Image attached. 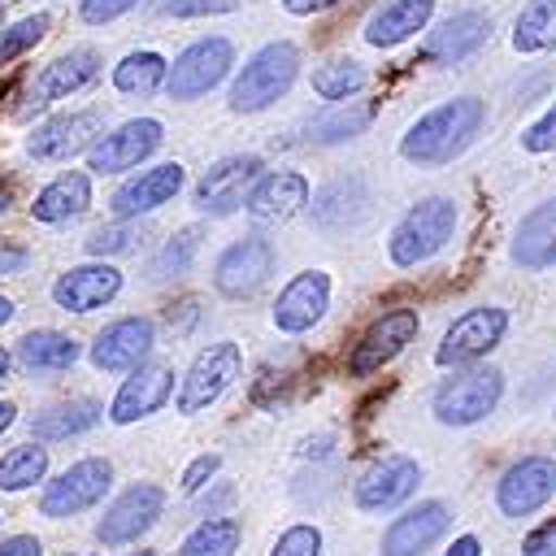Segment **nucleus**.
Segmentation results:
<instances>
[{"label":"nucleus","mask_w":556,"mask_h":556,"mask_svg":"<svg viewBox=\"0 0 556 556\" xmlns=\"http://www.w3.org/2000/svg\"><path fill=\"white\" fill-rule=\"evenodd\" d=\"M9 365H13V356H9V352H4V348H0V382H4V378H9Z\"/></svg>","instance_id":"nucleus-53"},{"label":"nucleus","mask_w":556,"mask_h":556,"mask_svg":"<svg viewBox=\"0 0 556 556\" xmlns=\"http://www.w3.org/2000/svg\"><path fill=\"white\" fill-rule=\"evenodd\" d=\"M326 308H330V274L326 269H304L278 291L274 326L282 334H304L326 317Z\"/></svg>","instance_id":"nucleus-20"},{"label":"nucleus","mask_w":556,"mask_h":556,"mask_svg":"<svg viewBox=\"0 0 556 556\" xmlns=\"http://www.w3.org/2000/svg\"><path fill=\"white\" fill-rule=\"evenodd\" d=\"M452 526V513L443 500H421L417 508L400 513L387 530H382V556H421L430 552Z\"/></svg>","instance_id":"nucleus-22"},{"label":"nucleus","mask_w":556,"mask_h":556,"mask_svg":"<svg viewBox=\"0 0 556 556\" xmlns=\"http://www.w3.org/2000/svg\"><path fill=\"white\" fill-rule=\"evenodd\" d=\"M239 0H161V13L169 17H208V13H230Z\"/></svg>","instance_id":"nucleus-42"},{"label":"nucleus","mask_w":556,"mask_h":556,"mask_svg":"<svg viewBox=\"0 0 556 556\" xmlns=\"http://www.w3.org/2000/svg\"><path fill=\"white\" fill-rule=\"evenodd\" d=\"M96 78H100V52H96V48H70V52L52 56V61L30 78L26 104H22L17 113L26 117V113H35V109H48V104H56V100L83 91V87L96 83Z\"/></svg>","instance_id":"nucleus-12"},{"label":"nucleus","mask_w":556,"mask_h":556,"mask_svg":"<svg viewBox=\"0 0 556 556\" xmlns=\"http://www.w3.org/2000/svg\"><path fill=\"white\" fill-rule=\"evenodd\" d=\"M165 139V126L156 117H130L117 130H104L87 148V169L91 174H126L139 161H148Z\"/></svg>","instance_id":"nucleus-9"},{"label":"nucleus","mask_w":556,"mask_h":556,"mask_svg":"<svg viewBox=\"0 0 556 556\" xmlns=\"http://www.w3.org/2000/svg\"><path fill=\"white\" fill-rule=\"evenodd\" d=\"M308 204V178L300 169H269L252 182L243 208L256 226H287Z\"/></svg>","instance_id":"nucleus-17"},{"label":"nucleus","mask_w":556,"mask_h":556,"mask_svg":"<svg viewBox=\"0 0 556 556\" xmlns=\"http://www.w3.org/2000/svg\"><path fill=\"white\" fill-rule=\"evenodd\" d=\"M443 556H482V543H478L473 534H460V539H456V543H452Z\"/></svg>","instance_id":"nucleus-49"},{"label":"nucleus","mask_w":556,"mask_h":556,"mask_svg":"<svg viewBox=\"0 0 556 556\" xmlns=\"http://www.w3.org/2000/svg\"><path fill=\"white\" fill-rule=\"evenodd\" d=\"M239 369H243V352H239V343L235 339H222V343H208L191 365H187V374H182V382H178V413H204L208 404H217L230 387H235V378H239Z\"/></svg>","instance_id":"nucleus-5"},{"label":"nucleus","mask_w":556,"mask_h":556,"mask_svg":"<svg viewBox=\"0 0 556 556\" xmlns=\"http://www.w3.org/2000/svg\"><path fill=\"white\" fill-rule=\"evenodd\" d=\"M500 395H504V374L495 365H473L439 382L430 413L439 426H473L486 413H495Z\"/></svg>","instance_id":"nucleus-4"},{"label":"nucleus","mask_w":556,"mask_h":556,"mask_svg":"<svg viewBox=\"0 0 556 556\" xmlns=\"http://www.w3.org/2000/svg\"><path fill=\"white\" fill-rule=\"evenodd\" d=\"M187 182V169L178 161H161V165H148L139 169L135 178H126L117 191H113V213L117 217H139V213H156L161 204H169Z\"/></svg>","instance_id":"nucleus-24"},{"label":"nucleus","mask_w":556,"mask_h":556,"mask_svg":"<svg viewBox=\"0 0 556 556\" xmlns=\"http://www.w3.org/2000/svg\"><path fill=\"white\" fill-rule=\"evenodd\" d=\"M0 556H43V543L35 534H9L0 539Z\"/></svg>","instance_id":"nucleus-46"},{"label":"nucleus","mask_w":556,"mask_h":556,"mask_svg":"<svg viewBox=\"0 0 556 556\" xmlns=\"http://www.w3.org/2000/svg\"><path fill=\"white\" fill-rule=\"evenodd\" d=\"M13 313H17V308H13V300H9V295H0V326H4V321H13Z\"/></svg>","instance_id":"nucleus-52"},{"label":"nucleus","mask_w":556,"mask_h":556,"mask_svg":"<svg viewBox=\"0 0 556 556\" xmlns=\"http://www.w3.org/2000/svg\"><path fill=\"white\" fill-rule=\"evenodd\" d=\"M556 495V460L552 456H521L495 482V504L504 517H530Z\"/></svg>","instance_id":"nucleus-14"},{"label":"nucleus","mask_w":556,"mask_h":556,"mask_svg":"<svg viewBox=\"0 0 556 556\" xmlns=\"http://www.w3.org/2000/svg\"><path fill=\"white\" fill-rule=\"evenodd\" d=\"M165 74H169V61L152 48H139L113 65V87L122 96H152L156 87H165Z\"/></svg>","instance_id":"nucleus-30"},{"label":"nucleus","mask_w":556,"mask_h":556,"mask_svg":"<svg viewBox=\"0 0 556 556\" xmlns=\"http://www.w3.org/2000/svg\"><path fill=\"white\" fill-rule=\"evenodd\" d=\"M195 252H200V230L195 226H187V230H178L156 256H152V265H148V278H178V274H187L191 269V261H195Z\"/></svg>","instance_id":"nucleus-37"},{"label":"nucleus","mask_w":556,"mask_h":556,"mask_svg":"<svg viewBox=\"0 0 556 556\" xmlns=\"http://www.w3.org/2000/svg\"><path fill=\"white\" fill-rule=\"evenodd\" d=\"M87 556H91V552H87Z\"/></svg>","instance_id":"nucleus-57"},{"label":"nucleus","mask_w":556,"mask_h":556,"mask_svg":"<svg viewBox=\"0 0 556 556\" xmlns=\"http://www.w3.org/2000/svg\"><path fill=\"white\" fill-rule=\"evenodd\" d=\"M9 208V187H0V213Z\"/></svg>","instance_id":"nucleus-54"},{"label":"nucleus","mask_w":556,"mask_h":556,"mask_svg":"<svg viewBox=\"0 0 556 556\" xmlns=\"http://www.w3.org/2000/svg\"><path fill=\"white\" fill-rule=\"evenodd\" d=\"M165 317H169V330H191V326H195V317H200V308H195V300H178Z\"/></svg>","instance_id":"nucleus-47"},{"label":"nucleus","mask_w":556,"mask_h":556,"mask_svg":"<svg viewBox=\"0 0 556 556\" xmlns=\"http://www.w3.org/2000/svg\"><path fill=\"white\" fill-rule=\"evenodd\" d=\"M261 178V156L239 152V156H222L217 165L204 169V178L195 182V208L204 217H230L235 208H243L252 182Z\"/></svg>","instance_id":"nucleus-11"},{"label":"nucleus","mask_w":556,"mask_h":556,"mask_svg":"<svg viewBox=\"0 0 556 556\" xmlns=\"http://www.w3.org/2000/svg\"><path fill=\"white\" fill-rule=\"evenodd\" d=\"M104 408L96 400H70V404H56L48 413H39L30 421V434L39 443H56V439H74V434H87L91 426H100Z\"/></svg>","instance_id":"nucleus-29"},{"label":"nucleus","mask_w":556,"mask_h":556,"mask_svg":"<svg viewBox=\"0 0 556 556\" xmlns=\"http://www.w3.org/2000/svg\"><path fill=\"white\" fill-rule=\"evenodd\" d=\"M135 239H139V230L126 226V217H122V222H113V226H100V230L87 239V252H91V256H117V252H130Z\"/></svg>","instance_id":"nucleus-39"},{"label":"nucleus","mask_w":556,"mask_h":556,"mask_svg":"<svg viewBox=\"0 0 556 556\" xmlns=\"http://www.w3.org/2000/svg\"><path fill=\"white\" fill-rule=\"evenodd\" d=\"M104 135V117L96 109H78V113H56L43 126H35V135L26 139V152L35 161H70L78 152H87L96 139Z\"/></svg>","instance_id":"nucleus-16"},{"label":"nucleus","mask_w":556,"mask_h":556,"mask_svg":"<svg viewBox=\"0 0 556 556\" xmlns=\"http://www.w3.org/2000/svg\"><path fill=\"white\" fill-rule=\"evenodd\" d=\"M152 343H156L152 317H117V321H109V326L96 334V343H91V365L104 369V374H130L135 365L148 361Z\"/></svg>","instance_id":"nucleus-19"},{"label":"nucleus","mask_w":556,"mask_h":556,"mask_svg":"<svg viewBox=\"0 0 556 556\" xmlns=\"http://www.w3.org/2000/svg\"><path fill=\"white\" fill-rule=\"evenodd\" d=\"M13 421H17V404H13V400H0V434H4Z\"/></svg>","instance_id":"nucleus-50"},{"label":"nucleus","mask_w":556,"mask_h":556,"mask_svg":"<svg viewBox=\"0 0 556 556\" xmlns=\"http://www.w3.org/2000/svg\"><path fill=\"white\" fill-rule=\"evenodd\" d=\"M139 0H78V17L87 22V26H104V22H113V17H122V13H130Z\"/></svg>","instance_id":"nucleus-43"},{"label":"nucleus","mask_w":556,"mask_h":556,"mask_svg":"<svg viewBox=\"0 0 556 556\" xmlns=\"http://www.w3.org/2000/svg\"><path fill=\"white\" fill-rule=\"evenodd\" d=\"M239 539H243L239 517H208V521H200V526L178 543L174 556H235V552H239Z\"/></svg>","instance_id":"nucleus-33"},{"label":"nucleus","mask_w":556,"mask_h":556,"mask_svg":"<svg viewBox=\"0 0 556 556\" xmlns=\"http://www.w3.org/2000/svg\"><path fill=\"white\" fill-rule=\"evenodd\" d=\"M521 556H556V521H547V526H539L530 539H526V547H521Z\"/></svg>","instance_id":"nucleus-45"},{"label":"nucleus","mask_w":556,"mask_h":556,"mask_svg":"<svg viewBox=\"0 0 556 556\" xmlns=\"http://www.w3.org/2000/svg\"><path fill=\"white\" fill-rule=\"evenodd\" d=\"M421 482V465L413 456H382L374 469L361 473L356 482V508L361 513H387L395 504H404Z\"/></svg>","instance_id":"nucleus-21"},{"label":"nucleus","mask_w":556,"mask_h":556,"mask_svg":"<svg viewBox=\"0 0 556 556\" xmlns=\"http://www.w3.org/2000/svg\"><path fill=\"white\" fill-rule=\"evenodd\" d=\"M43 473H48V447L39 443H22L0 456V491H26L43 482Z\"/></svg>","instance_id":"nucleus-35"},{"label":"nucleus","mask_w":556,"mask_h":556,"mask_svg":"<svg viewBox=\"0 0 556 556\" xmlns=\"http://www.w3.org/2000/svg\"><path fill=\"white\" fill-rule=\"evenodd\" d=\"M122 291V269L109 261H91V265H74L52 282V300L65 313H96L104 308L113 295Z\"/></svg>","instance_id":"nucleus-23"},{"label":"nucleus","mask_w":556,"mask_h":556,"mask_svg":"<svg viewBox=\"0 0 556 556\" xmlns=\"http://www.w3.org/2000/svg\"><path fill=\"white\" fill-rule=\"evenodd\" d=\"M230 65H235V43L226 35L195 39L174 56V65L165 74V96L169 100H195V96L213 91L230 74Z\"/></svg>","instance_id":"nucleus-6"},{"label":"nucleus","mask_w":556,"mask_h":556,"mask_svg":"<svg viewBox=\"0 0 556 556\" xmlns=\"http://www.w3.org/2000/svg\"><path fill=\"white\" fill-rule=\"evenodd\" d=\"M87 204H91V178H87L83 169H65V174H56V178L35 195L30 217H35V222H70V217L87 213Z\"/></svg>","instance_id":"nucleus-28"},{"label":"nucleus","mask_w":556,"mask_h":556,"mask_svg":"<svg viewBox=\"0 0 556 556\" xmlns=\"http://www.w3.org/2000/svg\"><path fill=\"white\" fill-rule=\"evenodd\" d=\"M482 122H486V104L478 96L443 100V104H434L430 113H421L404 130L400 156L413 161V165H447V161H456L478 139Z\"/></svg>","instance_id":"nucleus-1"},{"label":"nucleus","mask_w":556,"mask_h":556,"mask_svg":"<svg viewBox=\"0 0 556 556\" xmlns=\"http://www.w3.org/2000/svg\"><path fill=\"white\" fill-rule=\"evenodd\" d=\"M165 513V491L156 482H135L126 486L109 508L104 517L96 521V539L104 547H122V543H135L139 534H148Z\"/></svg>","instance_id":"nucleus-10"},{"label":"nucleus","mask_w":556,"mask_h":556,"mask_svg":"<svg viewBox=\"0 0 556 556\" xmlns=\"http://www.w3.org/2000/svg\"><path fill=\"white\" fill-rule=\"evenodd\" d=\"M295 74H300V48L295 43L274 39V43L256 48L239 65V74L230 83V96H226L230 113H261V109H269L278 96L291 91Z\"/></svg>","instance_id":"nucleus-2"},{"label":"nucleus","mask_w":556,"mask_h":556,"mask_svg":"<svg viewBox=\"0 0 556 556\" xmlns=\"http://www.w3.org/2000/svg\"><path fill=\"white\" fill-rule=\"evenodd\" d=\"M169 391H174V369L161 365V361H143V365H135L130 378L117 387V395H113V404H109V421H113V426H135V421L161 413L165 400H169Z\"/></svg>","instance_id":"nucleus-18"},{"label":"nucleus","mask_w":556,"mask_h":556,"mask_svg":"<svg viewBox=\"0 0 556 556\" xmlns=\"http://www.w3.org/2000/svg\"><path fill=\"white\" fill-rule=\"evenodd\" d=\"M369 122H374V104H365V100H356V104L334 100V109H326L321 117L308 122V143H343V139H356Z\"/></svg>","instance_id":"nucleus-32"},{"label":"nucleus","mask_w":556,"mask_h":556,"mask_svg":"<svg viewBox=\"0 0 556 556\" xmlns=\"http://www.w3.org/2000/svg\"><path fill=\"white\" fill-rule=\"evenodd\" d=\"M274 274V243L265 235H248L239 243H230L217 265H213V287L226 295V300H248L256 295Z\"/></svg>","instance_id":"nucleus-13"},{"label":"nucleus","mask_w":556,"mask_h":556,"mask_svg":"<svg viewBox=\"0 0 556 556\" xmlns=\"http://www.w3.org/2000/svg\"><path fill=\"white\" fill-rule=\"evenodd\" d=\"M0 4H9V0H0Z\"/></svg>","instance_id":"nucleus-56"},{"label":"nucleus","mask_w":556,"mask_h":556,"mask_svg":"<svg viewBox=\"0 0 556 556\" xmlns=\"http://www.w3.org/2000/svg\"><path fill=\"white\" fill-rule=\"evenodd\" d=\"M22 265H26V252H4L0 248V274L4 269H22Z\"/></svg>","instance_id":"nucleus-51"},{"label":"nucleus","mask_w":556,"mask_h":556,"mask_svg":"<svg viewBox=\"0 0 556 556\" xmlns=\"http://www.w3.org/2000/svg\"><path fill=\"white\" fill-rule=\"evenodd\" d=\"M521 148H526V152H556V104H552L539 122H530V126L521 130Z\"/></svg>","instance_id":"nucleus-41"},{"label":"nucleus","mask_w":556,"mask_h":556,"mask_svg":"<svg viewBox=\"0 0 556 556\" xmlns=\"http://www.w3.org/2000/svg\"><path fill=\"white\" fill-rule=\"evenodd\" d=\"M43 35H48V13H30V17L13 22V26H4V30H0V65L17 61L22 52H30Z\"/></svg>","instance_id":"nucleus-38"},{"label":"nucleus","mask_w":556,"mask_h":556,"mask_svg":"<svg viewBox=\"0 0 556 556\" xmlns=\"http://www.w3.org/2000/svg\"><path fill=\"white\" fill-rule=\"evenodd\" d=\"M365 83H369V74H365V65L352 61V56H334V61H326V65L313 70V91H317L321 100H348V96H356Z\"/></svg>","instance_id":"nucleus-36"},{"label":"nucleus","mask_w":556,"mask_h":556,"mask_svg":"<svg viewBox=\"0 0 556 556\" xmlns=\"http://www.w3.org/2000/svg\"><path fill=\"white\" fill-rule=\"evenodd\" d=\"M452 235H456V204L447 195H426L395 222V230L387 239V252L400 269H413V265L439 256Z\"/></svg>","instance_id":"nucleus-3"},{"label":"nucleus","mask_w":556,"mask_h":556,"mask_svg":"<svg viewBox=\"0 0 556 556\" xmlns=\"http://www.w3.org/2000/svg\"><path fill=\"white\" fill-rule=\"evenodd\" d=\"M135 556H156V552H135Z\"/></svg>","instance_id":"nucleus-55"},{"label":"nucleus","mask_w":556,"mask_h":556,"mask_svg":"<svg viewBox=\"0 0 556 556\" xmlns=\"http://www.w3.org/2000/svg\"><path fill=\"white\" fill-rule=\"evenodd\" d=\"M513 48L517 52H547L556 48V0H530L513 22Z\"/></svg>","instance_id":"nucleus-34"},{"label":"nucleus","mask_w":556,"mask_h":556,"mask_svg":"<svg viewBox=\"0 0 556 556\" xmlns=\"http://www.w3.org/2000/svg\"><path fill=\"white\" fill-rule=\"evenodd\" d=\"M513 265H521V269L556 265V195L521 217V226L513 235Z\"/></svg>","instance_id":"nucleus-27"},{"label":"nucleus","mask_w":556,"mask_h":556,"mask_svg":"<svg viewBox=\"0 0 556 556\" xmlns=\"http://www.w3.org/2000/svg\"><path fill=\"white\" fill-rule=\"evenodd\" d=\"M417 308H391V313H382L365 334H361V343L352 348V361H348V369H352V378H369V374H378L382 365H391L413 339H417Z\"/></svg>","instance_id":"nucleus-15"},{"label":"nucleus","mask_w":556,"mask_h":556,"mask_svg":"<svg viewBox=\"0 0 556 556\" xmlns=\"http://www.w3.org/2000/svg\"><path fill=\"white\" fill-rule=\"evenodd\" d=\"M17 361L26 369H39V374H56V369H70L78 361V343L61 330H30L22 343H17Z\"/></svg>","instance_id":"nucleus-31"},{"label":"nucleus","mask_w":556,"mask_h":556,"mask_svg":"<svg viewBox=\"0 0 556 556\" xmlns=\"http://www.w3.org/2000/svg\"><path fill=\"white\" fill-rule=\"evenodd\" d=\"M330 4H339V0H282V9H287V13H295V17L321 13V9H330Z\"/></svg>","instance_id":"nucleus-48"},{"label":"nucleus","mask_w":556,"mask_h":556,"mask_svg":"<svg viewBox=\"0 0 556 556\" xmlns=\"http://www.w3.org/2000/svg\"><path fill=\"white\" fill-rule=\"evenodd\" d=\"M434 17V0H387L365 17V43L369 48H400L417 30H426Z\"/></svg>","instance_id":"nucleus-25"},{"label":"nucleus","mask_w":556,"mask_h":556,"mask_svg":"<svg viewBox=\"0 0 556 556\" xmlns=\"http://www.w3.org/2000/svg\"><path fill=\"white\" fill-rule=\"evenodd\" d=\"M109 486H113V465H109L104 456H83V460H74L65 473H56V478L43 486L39 513L52 517V521H65V517H74V513L100 504Z\"/></svg>","instance_id":"nucleus-8"},{"label":"nucleus","mask_w":556,"mask_h":556,"mask_svg":"<svg viewBox=\"0 0 556 556\" xmlns=\"http://www.w3.org/2000/svg\"><path fill=\"white\" fill-rule=\"evenodd\" d=\"M222 469V456L217 452H204V456H195L187 469H182V491L187 495H195V491H204L208 482H213V473Z\"/></svg>","instance_id":"nucleus-44"},{"label":"nucleus","mask_w":556,"mask_h":556,"mask_svg":"<svg viewBox=\"0 0 556 556\" xmlns=\"http://www.w3.org/2000/svg\"><path fill=\"white\" fill-rule=\"evenodd\" d=\"M317 552H321V530L300 521V526H287L278 534V543H274L269 556H317Z\"/></svg>","instance_id":"nucleus-40"},{"label":"nucleus","mask_w":556,"mask_h":556,"mask_svg":"<svg viewBox=\"0 0 556 556\" xmlns=\"http://www.w3.org/2000/svg\"><path fill=\"white\" fill-rule=\"evenodd\" d=\"M504 334H508V313L500 308V304H478V308H469V313H460L452 326H447V334H443V343L434 348V365H452V369H460V365H473V361H482L486 352H495L500 343H504Z\"/></svg>","instance_id":"nucleus-7"},{"label":"nucleus","mask_w":556,"mask_h":556,"mask_svg":"<svg viewBox=\"0 0 556 556\" xmlns=\"http://www.w3.org/2000/svg\"><path fill=\"white\" fill-rule=\"evenodd\" d=\"M486 39H491V17L478 13V9H460V13H452L447 22H439V26L430 30L426 52H430V61L456 65V61L473 56Z\"/></svg>","instance_id":"nucleus-26"}]
</instances>
